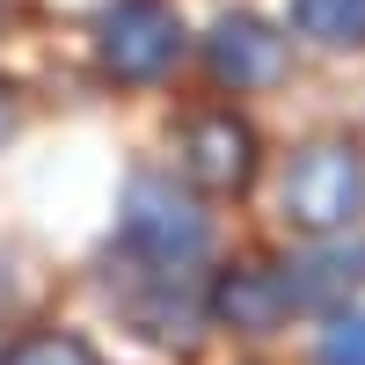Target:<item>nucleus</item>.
<instances>
[{
    "label": "nucleus",
    "mask_w": 365,
    "mask_h": 365,
    "mask_svg": "<svg viewBox=\"0 0 365 365\" xmlns=\"http://www.w3.org/2000/svg\"><path fill=\"white\" fill-rule=\"evenodd\" d=\"M205 212L175 190L168 175H139L125 190V256L146 270V278H175V270H190L205 256Z\"/></svg>",
    "instance_id": "f257e3e1"
},
{
    "label": "nucleus",
    "mask_w": 365,
    "mask_h": 365,
    "mask_svg": "<svg viewBox=\"0 0 365 365\" xmlns=\"http://www.w3.org/2000/svg\"><path fill=\"white\" fill-rule=\"evenodd\" d=\"M190 51V29H182V15L168 8V0H110V8L96 15V58L110 81H161L175 58Z\"/></svg>",
    "instance_id": "f03ea898"
},
{
    "label": "nucleus",
    "mask_w": 365,
    "mask_h": 365,
    "mask_svg": "<svg viewBox=\"0 0 365 365\" xmlns=\"http://www.w3.org/2000/svg\"><path fill=\"white\" fill-rule=\"evenodd\" d=\"M278 205H285V220H292L299 234H314V241L351 234V220L365 212V168H358V154H351V146H336V139L292 154Z\"/></svg>",
    "instance_id": "7ed1b4c3"
},
{
    "label": "nucleus",
    "mask_w": 365,
    "mask_h": 365,
    "mask_svg": "<svg viewBox=\"0 0 365 365\" xmlns=\"http://www.w3.org/2000/svg\"><path fill=\"white\" fill-rule=\"evenodd\" d=\"M365 285V234H329L307 256L285 263V292L307 314H351V292Z\"/></svg>",
    "instance_id": "20e7f679"
},
{
    "label": "nucleus",
    "mask_w": 365,
    "mask_h": 365,
    "mask_svg": "<svg viewBox=\"0 0 365 365\" xmlns=\"http://www.w3.org/2000/svg\"><path fill=\"white\" fill-rule=\"evenodd\" d=\"M182 175L205 190H241L256 175V132L234 110H205L182 125Z\"/></svg>",
    "instance_id": "39448f33"
},
{
    "label": "nucleus",
    "mask_w": 365,
    "mask_h": 365,
    "mask_svg": "<svg viewBox=\"0 0 365 365\" xmlns=\"http://www.w3.org/2000/svg\"><path fill=\"white\" fill-rule=\"evenodd\" d=\"M205 58H212V81L220 88H270L285 73V37L270 22H256V15H227L212 29Z\"/></svg>",
    "instance_id": "423d86ee"
},
{
    "label": "nucleus",
    "mask_w": 365,
    "mask_h": 365,
    "mask_svg": "<svg viewBox=\"0 0 365 365\" xmlns=\"http://www.w3.org/2000/svg\"><path fill=\"white\" fill-rule=\"evenodd\" d=\"M292 314V292H285V270H227L212 285V322H227L234 336H278Z\"/></svg>",
    "instance_id": "0eeeda50"
},
{
    "label": "nucleus",
    "mask_w": 365,
    "mask_h": 365,
    "mask_svg": "<svg viewBox=\"0 0 365 365\" xmlns=\"http://www.w3.org/2000/svg\"><path fill=\"white\" fill-rule=\"evenodd\" d=\"M292 29L322 51H358L365 44V0H292Z\"/></svg>",
    "instance_id": "6e6552de"
},
{
    "label": "nucleus",
    "mask_w": 365,
    "mask_h": 365,
    "mask_svg": "<svg viewBox=\"0 0 365 365\" xmlns=\"http://www.w3.org/2000/svg\"><path fill=\"white\" fill-rule=\"evenodd\" d=\"M0 365H96V351H88L81 336H66V329H37V336L8 344Z\"/></svg>",
    "instance_id": "1a4fd4ad"
},
{
    "label": "nucleus",
    "mask_w": 365,
    "mask_h": 365,
    "mask_svg": "<svg viewBox=\"0 0 365 365\" xmlns=\"http://www.w3.org/2000/svg\"><path fill=\"white\" fill-rule=\"evenodd\" d=\"M314 365H365V307L358 314H329L322 344H314Z\"/></svg>",
    "instance_id": "9d476101"
},
{
    "label": "nucleus",
    "mask_w": 365,
    "mask_h": 365,
    "mask_svg": "<svg viewBox=\"0 0 365 365\" xmlns=\"http://www.w3.org/2000/svg\"><path fill=\"white\" fill-rule=\"evenodd\" d=\"M8 125H15V110H8V96H0V139H8Z\"/></svg>",
    "instance_id": "9b49d317"
},
{
    "label": "nucleus",
    "mask_w": 365,
    "mask_h": 365,
    "mask_svg": "<svg viewBox=\"0 0 365 365\" xmlns=\"http://www.w3.org/2000/svg\"><path fill=\"white\" fill-rule=\"evenodd\" d=\"M0 358H8V351H0Z\"/></svg>",
    "instance_id": "f8f14e48"
}]
</instances>
